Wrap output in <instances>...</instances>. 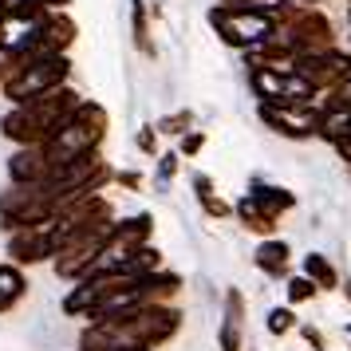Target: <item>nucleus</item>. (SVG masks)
<instances>
[{
	"instance_id": "nucleus-3",
	"label": "nucleus",
	"mask_w": 351,
	"mask_h": 351,
	"mask_svg": "<svg viewBox=\"0 0 351 351\" xmlns=\"http://www.w3.org/2000/svg\"><path fill=\"white\" fill-rule=\"evenodd\" d=\"M335 103H339V107H348V111H351V75H348V83L339 87V95H335Z\"/></svg>"
},
{
	"instance_id": "nucleus-2",
	"label": "nucleus",
	"mask_w": 351,
	"mask_h": 351,
	"mask_svg": "<svg viewBox=\"0 0 351 351\" xmlns=\"http://www.w3.org/2000/svg\"><path fill=\"white\" fill-rule=\"evenodd\" d=\"M16 296H20V276L12 269H0V308L12 304Z\"/></svg>"
},
{
	"instance_id": "nucleus-1",
	"label": "nucleus",
	"mask_w": 351,
	"mask_h": 351,
	"mask_svg": "<svg viewBox=\"0 0 351 351\" xmlns=\"http://www.w3.org/2000/svg\"><path fill=\"white\" fill-rule=\"evenodd\" d=\"M213 24L221 28L225 44H237V48H261L276 32V20L269 12H253V8H217Z\"/></svg>"
},
{
	"instance_id": "nucleus-4",
	"label": "nucleus",
	"mask_w": 351,
	"mask_h": 351,
	"mask_svg": "<svg viewBox=\"0 0 351 351\" xmlns=\"http://www.w3.org/2000/svg\"><path fill=\"white\" fill-rule=\"evenodd\" d=\"M288 328V312H272V332H285Z\"/></svg>"
}]
</instances>
